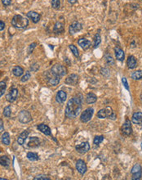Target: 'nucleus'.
I'll list each match as a JSON object with an SVG mask.
<instances>
[{"label": "nucleus", "mask_w": 142, "mask_h": 180, "mask_svg": "<svg viewBox=\"0 0 142 180\" xmlns=\"http://www.w3.org/2000/svg\"><path fill=\"white\" fill-rule=\"evenodd\" d=\"M82 109V96L78 95L69 99L65 107V116L69 119L76 118Z\"/></svg>", "instance_id": "1"}, {"label": "nucleus", "mask_w": 142, "mask_h": 180, "mask_svg": "<svg viewBox=\"0 0 142 180\" xmlns=\"http://www.w3.org/2000/svg\"><path fill=\"white\" fill-rule=\"evenodd\" d=\"M12 25L17 29H26L29 25V21L21 15H16L12 20Z\"/></svg>", "instance_id": "2"}, {"label": "nucleus", "mask_w": 142, "mask_h": 180, "mask_svg": "<svg viewBox=\"0 0 142 180\" xmlns=\"http://www.w3.org/2000/svg\"><path fill=\"white\" fill-rule=\"evenodd\" d=\"M97 117L100 119H110V120H114L116 119V114L114 113V112L113 111V109L111 107H108L106 108H104L100 110L98 113H97Z\"/></svg>", "instance_id": "3"}, {"label": "nucleus", "mask_w": 142, "mask_h": 180, "mask_svg": "<svg viewBox=\"0 0 142 180\" xmlns=\"http://www.w3.org/2000/svg\"><path fill=\"white\" fill-rule=\"evenodd\" d=\"M51 71L53 74H55L56 76L60 78L65 76V75L67 74V69L62 65L56 64L52 66V69H51Z\"/></svg>", "instance_id": "4"}, {"label": "nucleus", "mask_w": 142, "mask_h": 180, "mask_svg": "<svg viewBox=\"0 0 142 180\" xmlns=\"http://www.w3.org/2000/svg\"><path fill=\"white\" fill-rule=\"evenodd\" d=\"M45 76H46V79H47V84H48L49 85L56 86L60 83V77L56 76V75L52 73L51 70H50V71H47V72L45 73Z\"/></svg>", "instance_id": "5"}, {"label": "nucleus", "mask_w": 142, "mask_h": 180, "mask_svg": "<svg viewBox=\"0 0 142 180\" xmlns=\"http://www.w3.org/2000/svg\"><path fill=\"white\" fill-rule=\"evenodd\" d=\"M94 114V109L93 108H87L84 112H82L80 116V120L83 123H87L88 121H90L91 119L92 118V116Z\"/></svg>", "instance_id": "6"}, {"label": "nucleus", "mask_w": 142, "mask_h": 180, "mask_svg": "<svg viewBox=\"0 0 142 180\" xmlns=\"http://www.w3.org/2000/svg\"><path fill=\"white\" fill-rule=\"evenodd\" d=\"M18 120L21 123L23 124H27L30 122L32 120V117L31 115L29 112L27 111H21V112L19 113V116H18Z\"/></svg>", "instance_id": "7"}, {"label": "nucleus", "mask_w": 142, "mask_h": 180, "mask_svg": "<svg viewBox=\"0 0 142 180\" xmlns=\"http://www.w3.org/2000/svg\"><path fill=\"white\" fill-rule=\"evenodd\" d=\"M122 133L125 136H130L132 133V124L130 122L129 120H125L124 124L122 127Z\"/></svg>", "instance_id": "8"}, {"label": "nucleus", "mask_w": 142, "mask_h": 180, "mask_svg": "<svg viewBox=\"0 0 142 180\" xmlns=\"http://www.w3.org/2000/svg\"><path fill=\"white\" fill-rule=\"evenodd\" d=\"M75 149L78 153L80 154H85L88 151L90 150V144L88 142H84L81 144H78L75 147Z\"/></svg>", "instance_id": "9"}, {"label": "nucleus", "mask_w": 142, "mask_h": 180, "mask_svg": "<svg viewBox=\"0 0 142 180\" xmlns=\"http://www.w3.org/2000/svg\"><path fill=\"white\" fill-rule=\"evenodd\" d=\"M18 98V90L17 89H12L9 92L8 94L6 95V99L9 103H13L15 102Z\"/></svg>", "instance_id": "10"}, {"label": "nucleus", "mask_w": 142, "mask_h": 180, "mask_svg": "<svg viewBox=\"0 0 142 180\" xmlns=\"http://www.w3.org/2000/svg\"><path fill=\"white\" fill-rule=\"evenodd\" d=\"M76 169H77L78 172L83 175L87 171V165L86 163L82 160H78L76 162Z\"/></svg>", "instance_id": "11"}, {"label": "nucleus", "mask_w": 142, "mask_h": 180, "mask_svg": "<svg viewBox=\"0 0 142 180\" xmlns=\"http://www.w3.org/2000/svg\"><path fill=\"white\" fill-rule=\"evenodd\" d=\"M82 30V25L78 22H73L70 26H69V34H74L77 32L80 31Z\"/></svg>", "instance_id": "12"}, {"label": "nucleus", "mask_w": 142, "mask_h": 180, "mask_svg": "<svg viewBox=\"0 0 142 180\" xmlns=\"http://www.w3.org/2000/svg\"><path fill=\"white\" fill-rule=\"evenodd\" d=\"M78 81V76L75 74H72L65 79V83L66 84H69V85H75L77 84Z\"/></svg>", "instance_id": "13"}, {"label": "nucleus", "mask_w": 142, "mask_h": 180, "mask_svg": "<svg viewBox=\"0 0 142 180\" xmlns=\"http://www.w3.org/2000/svg\"><path fill=\"white\" fill-rule=\"evenodd\" d=\"M37 129H39V131L41 133H43V134L47 135V136H50L52 135V131H51V129L44 124H40L37 126Z\"/></svg>", "instance_id": "14"}, {"label": "nucleus", "mask_w": 142, "mask_h": 180, "mask_svg": "<svg viewBox=\"0 0 142 180\" xmlns=\"http://www.w3.org/2000/svg\"><path fill=\"white\" fill-rule=\"evenodd\" d=\"M66 98H67V94H66L65 91L60 90L56 93V100L58 103H60V104L64 103L66 101Z\"/></svg>", "instance_id": "15"}, {"label": "nucleus", "mask_w": 142, "mask_h": 180, "mask_svg": "<svg viewBox=\"0 0 142 180\" xmlns=\"http://www.w3.org/2000/svg\"><path fill=\"white\" fill-rule=\"evenodd\" d=\"M40 145V141H39V137H30L28 141L27 146L30 148H36Z\"/></svg>", "instance_id": "16"}, {"label": "nucleus", "mask_w": 142, "mask_h": 180, "mask_svg": "<svg viewBox=\"0 0 142 180\" xmlns=\"http://www.w3.org/2000/svg\"><path fill=\"white\" fill-rule=\"evenodd\" d=\"M29 133H30V131H29V130H25V131H23V132L18 136L17 142L19 145L22 146V145L25 143V142H26V140L27 139V137L29 136Z\"/></svg>", "instance_id": "17"}, {"label": "nucleus", "mask_w": 142, "mask_h": 180, "mask_svg": "<svg viewBox=\"0 0 142 180\" xmlns=\"http://www.w3.org/2000/svg\"><path fill=\"white\" fill-rule=\"evenodd\" d=\"M27 17H29L30 19H31L34 23H38L40 21V18H41V16L39 15V13L34 12V11H30V12L27 13Z\"/></svg>", "instance_id": "18"}, {"label": "nucleus", "mask_w": 142, "mask_h": 180, "mask_svg": "<svg viewBox=\"0 0 142 180\" xmlns=\"http://www.w3.org/2000/svg\"><path fill=\"white\" fill-rule=\"evenodd\" d=\"M132 122H133L134 124H142V112H135L133 115H132Z\"/></svg>", "instance_id": "19"}, {"label": "nucleus", "mask_w": 142, "mask_h": 180, "mask_svg": "<svg viewBox=\"0 0 142 180\" xmlns=\"http://www.w3.org/2000/svg\"><path fill=\"white\" fill-rule=\"evenodd\" d=\"M114 52H115V57H116L117 60L123 61L125 58V53L123 49H121L120 47H117L114 48Z\"/></svg>", "instance_id": "20"}, {"label": "nucleus", "mask_w": 142, "mask_h": 180, "mask_svg": "<svg viewBox=\"0 0 142 180\" xmlns=\"http://www.w3.org/2000/svg\"><path fill=\"white\" fill-rule=\"evenodd\" d=\"M78 43L82 49H87L91 46V42L87 39H80L78 41Z\"/></svg>", "instance_id": "21"}, {"label": "nucleus", "mask_w": 142, "mask_h": 180, "mask_svg": "<svg viewBox=\"0 0 142 180\" xmlns=\"http://www.w3.org/2000/svg\"><path fill=\"white\" fill-rule=\"evenodd\" d=\"M127 64L128 68H130V69L136 68L137 62H136V59L135 58V57L134 56L128 57V58H127Z\"/></svg>", "instance_id": "22"}, {"label": "nucleus", "mask_w": 142, "mask_h": 180, "mask_svg": "<svg viewBox=\"0 0 142 180\" xmlns=\"http://www.w3.org/2000/svg\"><path fill=\"white\" fill-rule=\"evenodd\" d=\"M96 101H97V97L93 93H89L87 95L86 102L87 104H93Z\"/></svg>", "instance_id": "23"}, {"label": "nucleus", "mask_w": 142, "mask_h": 180, "mask_svg": "<svg viewBox=\"0 0 142 180\" xmlns=\"http://www.w3.org/2000/svg\"><path fill=\"white\" fill-rule=\"evenodd\" d=\"M54 32L56 34H60L64 31V24L61 23V22H56L54 26Z\"/></svg>", "instance_id": "24"}, {"label": "nucleus", "mask_w": 142, "mask_h": 180, "mask_svg": "<svg viewBox=\"0 0 142 180\" xmlns=\"http://www.w3.org/2000/svg\"><path fill=\"white\" fill-rule=\"evenodd\" d=\"M12 73L15 76L19 77V76H21V75H23V73H24V70H23V68L21 67V66H15V67L12 69Z\"/></svg>", "instance_id": "25"}, {"label": "nucleus", "mask_w": 142, "mask_h": 180, "mask_svg": "<svg viewBox=\"0 0 142 180\" xmlns=\"http://www.w3.org/2000/svg\"><path fill=\"white\" fill-rule=\"evenodd\" d=\"M0 165L2 166H4V167H8L10 165V159L6 156H1L0 157Z\"/></svg>", "instance_id": "26"}, {"label": "nucleus", "mask_w": 142, "mask_h": 180, "mask_svg": "<svg viewBox=\"0 0 142 180\" xmlns=\"http://www.w3.org/2000/svg\"><path fill=\"white\" fill-rule=\"evenodd\" d=\"M132 78L135 80H142V70H139L136 71H134L132 74Z\"/></svg>", "instance_id": "27"}, {"label": "nucleus", "mask_w": 142, "mask_h": 180, "mask_svg": "<svg viewBox=\"0 0 142 180\" xmlns=\"http://www.w3.org/2000/svg\"><path fill=\"white\" fill-rule=\"evenodd\" d=\"M2 142L7 146L10 144V135L8 132H5L2 135Z\"/></svg>", "instance_id": "28"}, {"label": "nucleus", "mask_w": 142, "mask_h": 180, "mask_svg": "<svg viewBox=\"0 0 142 180\" xmlns=\"http://www.w3.org/2000/svg\"><path fill=\"white\" fill-rule=\"evenodd\" d=\"M27 158L30 160V161H35V160H39V157L37 153L35 152H28L27 153Z\"/></svg>", "instance_id": "29"}, {"label": "nucleus", "mask_w": 142, "mask_h": 180, "mask_svg": "<svg viewBox=\"0 0 142 180\" xmlns=\"http://www.w3.org/2000/svg\"><path fill=\"white\" fill-rule=\"evenodd\" d=\"M6 89H7V84L5 81L0 82V97H2L3 95L6 92Z\"/></svg>", "instance_id": "30"}, {"label": "nucleus", "mask_w": 142, "mask_h": 180, "mask_svg": "<svg viewBox=\"0 0 142 180\" xmlns=\"http://www.w3.org/2000/svg\"><path fill=\"white\" fill-rule=\"evenodd\" d=\"M69 49L71 50V52H73V55L76 57H79V52H78V48L75 47L74 45H73V44H70V45H69Z\"/></svg>", "instance_id": "31"}, {"label": "nucleus", "mask_w": 142, "mask_h": 180, "mask_svg": "<svg viewBox=\"0 0 142 180\" xmlns=\"http://www.w3.org/2000/svg\"><path fill=\"white\" fill-rule=\"evenodd\" d=\"M103 141V136H101V135H100V136H96V137H95L94 140H93V143H94L95 145H99V144H100Z\"/></svg>", "instance_id": "32"}, {"label": "nucleus", "mask_w": 142, "mask_h": 180, "mask_svg": "<svg viewBox=\"0 0 142 180\" xmlns=\"http://www.w3.org/2000/svg\"><path fill=\"white\" fill-rule=\"evenodd\" d=\"M100 42H101L100 36L99 34H96V36H95V39H94V47L95 48L98 47V45L100 43Z\"/></svg>", "instance_id": "33"}, {"label": "nucleus", "mask_w": 142, "mask_h": 180, "mask_svg": "<svg viewBox=\"0 0 142 180\" xmlns=\"http://www.w3.org/2000/svg\"><path fill=\"white\" fill-rule=\"evenodd\" d=\"M140 171H141V165H140V164H136L133 167H132V169L131 173H132V174H135V173H137V172Z\"/></svg>", "instance_id": "34"}, {"label": "nucleus", "mask_w": 142, "mask_h": 180, "mask_svg": "<svg viewBox=\"0 0 142 180\" xmlns=\"http://www.w3.org/2000/svg\"><path fill=\"white\" fill-rule=\"evenodd\" d=\"M11 113H12V110H11V107L8 106L4 108L3 110V116L6 117H10L11 116Z\"/></svg>", "instance_id": "35"}, {"label": "nucleus", "mask_w": 142, "mask_h": 180, "mask_svg": "<svg viewBox=\"0 0 142 180\" xmlns=\"http://www.w3.org/2000/svg\"><path fill=\"white\" fill-rule=\"evenodd\" d=\"M52 6L54 9H58L60 8V0H52Z\"/></svg>", "instance_id": "36"}, {"label": "nucleus", "mask_w": 142, "mask_h": 180, "mask_svg": "<svg viewBox=\"0 0 142 180\" xmlns=\"http://www.w3.org/2000/svg\"><path fill=\"white\" fill-rule=\"evenodd\" d=\"M142 177V171L137 172V173H135V174H132V180H138L141 179Z\"/></svg>", "instance_id": "37"}, {"label": "nucleus", "mask_w": 142, "mask_h": 180, "mask_svg": "<svg viewBox=\"0 0 142 180\" xmlns=\"http://www.w3.org/2000/svg\"><path fill=\"white\" fill-rule=\"evenodd\" d=\"M30 77H31V74H30V71H27L26 73V75L23 76V77L21 78V82H26L29 79H30Z\"/></svg>", "instance_id": "38"}, {"label": "nucleus", "mask_w": 142, "mask_h": 180, "mask_svg": "<svg viewBox=\"0 0 142 180\" xmlns=\"http://www.w3.org/2000/svg\"><path fill=\"white\" fill-rule=\"evenodd\" d=\"M35 180H50L51 179L50 178H48L47 176L46 175H38L37 177H35V179H34Z\"/></svg>", "instance_id": "39"}, {"label": "nucleus", "mask_w": 142, "mask_h": 180, "mask_svg": "<svg viewBox=\"0 0 142 180\" xmlns=\"http://www.w3.org/2000/svg\"><path fill=\"white\" fill-rule=\"evenodd\" d=\"M105 60H106V61H107V63H109V64H114V60H113L112 57L111 56H109V55H105Z\"/></svg>", "instance_id": "40"}, {"label": "nucleus", "mask_w": 142, "mask_h": 180, "mask_svg": "<svg viewBox=\"0 0 142 180\" xmlns=\"http://www.w3.org/2000/svg\"><path fill=\"white\" fill-rule=\"evenodd\" d=\"M122 82H123V85H124L125 89H126L127 90H129V86H128V83H127V79L123 77V79H122Z\"/></svg>", "instance_id": "41"}, {"label": "nucleus", "mask_w": 142, "mask_h": 180, "mask_svg": "<svg viewBox=\"0 0 142 180\" xmlns=\"http://www.w3.org/2000/svg\"><path fill=\"white\" fill-rule=\"evenodd\" d=\"M35 46H36V43H33L32 44H30V47H29V49H28V52L31 53L32 51H33V49L35 47Z\"/></svg>", "instance_id": "42"}, {"label": "nucleus", "mask_w": 142, "mask_h": 180, "mask_svg": "<svg viewBox=\"0 0 142 180\" xmlns=\"http://www.w3.org/2000/svg\"><path fill=\"white\" fill-rule=\"evenodd\" d=\"M11 2L12 0H2V3L4 6H8V5L11 4Z\"/></svg>", "instance_id": "43"}, {"label": "nucleus", "mask_w": 142, "mask_h": 180, "mask_svg": "<svg viewBox=\"0 0 142 180\" xmlns=\"http://www.w3.org/2000/svg\"><path fill=\"white\" fill-rule=\"evenodd\" d=\"M5 28V23L2 21H0V31L3 30H4Z\"/></svg>", "instance_id": "44"}, {"label": "nucleus", "mask_w": 142, "mask_h": 180, "mask_svg": "<svg viewBox=\"0 0 142 180\" xmlns=\"http://www.w3.org/2000/svg\"><path fill=\"white\" fill-rule=\"evenodd\" d=\"M3 130V120L0 119V132H2Z\"/></svg>", "instance_id": "45"}, {"label": "nucleus", "mask_w": 142, "mask_h": 180, "mask_svg": "<svg viewBox=\"0 0 142 180\" xmlns=\"http://www.w3.org/2000/svg\"><path fill=\"white\" fill-rule=\"evenodd\" d=\"M77 2V0H69V3H70L71 4H73Z\"/></svg>", "instance_id": "46"}, {"label": "nucleus", "mask_w": 142, "mask_h": 180, "mask_svg": "<svg viewBox=\"0 0 142 180\" xmlns=\"http://www.w3.org/2000/svg\"><path fill=\"white\" fill-rule=\"evenodd\" d=\"M140 98H141V102H142V92H141V96H140Z\"/></svg>", "instance_id": "47"}, {"label": "nucleus", "mask_w": 142, "mask_h": 180, "mask_svg": "<svg viewBox=\"0 0 142 180\" xmlns=\"http://www.w3.org/2000/svg\"><path fill=\"white\" fill-rule=\"evenodd\" d=\"M0 180H7L6 179H3V178H0Z\"/></svg>", "instance_id": "48"}, {"label": "nucleus", "mask_w": 142, "mask_h": 180, "mask_svg": "<svg viewBox=\"0 0 142 180\" xmlns=\"http://www.w3.org/2000/svg\"><path fill=\"white\" fill-rule=\"evenodd\" d=\"M1 75H2V72L0 71V77H1Z\"/></svg>", "instance_id": "49"}, {"label": "nucleus", "mask_w": 142, "mask_h": 180, "mask_svg": "<svg viewBox=\"0 0 142 180\" xmlns=\"http://www.w3.org/2000/svg\"><path fill=\"white\" fill-rule=\"evenodd\" d=\"M0 152H2V149L1 148H0Z\"/></svg>", "instance_id": "50"}, {"label": "nucleus", "mask_w": 142, "mask_h": 180, "mask_svg": "<svg viewBox=\"0 0 142 180\" xmlns=\"http://www.w3.org/2000/svg\"><path fill=\"white\" fill-rule=\"evenodd\" d=\"M141 1H142V0H141Z\"/></svg>", "instance_id": "51"}]
</instances>
